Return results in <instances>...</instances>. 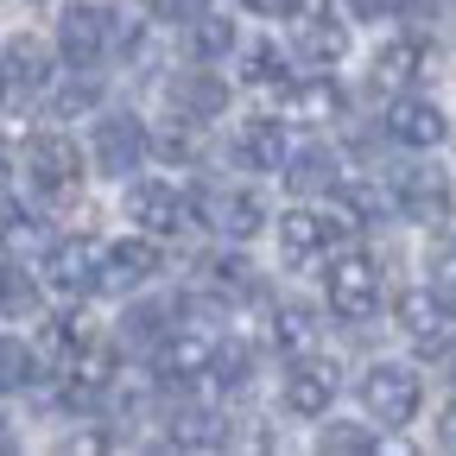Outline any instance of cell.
<instances>
[{"instance_id":"6da1fadb","label":"cell","mask_w":456,"mask_h":456,"mask_svg":"<svg viewBox=\"0 0 456 456\" xmlns=\"http://www.w3.org/2000/svg\"><path fill=\"white\" fill-rule=\"evenodd\" d=\"M399 330H406V342L419 355H450L456 349V305L450 292H437V285H412L406 298H399Z\"/></svg>"},{"instance_id":"7a4b0ae2","label":"cell","mask_w":456,"mask_h":456,"mask_svg":"<svg viewBox=\"0 0 456 456\" xmlns=\"http://www.w3.org/2000/svg\"><path fill=\"white\" fill-rule=\"evenodd\" d=\"M419 399H425L419 374H412V368H399V362H374V368L362 374V406H368L374 425H412Z\"/></svg>"},{"instance_id":"3957f363","label":"cell","mask_w":456,"mask_h":456,"mask_svg":"<svg viewBox=\"0 0 456 456\" xmlns=\"http://www.w3.org/2000/svg\"><path fill=\"white\" fill-rule=\"evenodd\" d=\"M349 235H355L349 216H330V209H311V203H298L292 216L279 222V241H285L292 260H323L336 248H349Z\"/></svg>"},{"instance_id":"277c9868","label":"cell","mask_w":456,"mask_h":456,"mask_svg":"<svg viewBox=\"0 0 456 456\" xmlns=\"http://www.w3.org/2000/svg\"><path fill=\"white\" fill-rule=\"evenodd\" d=\"M26 171H32V184H38L45 197H64V191L83 178V152H77L70 134L38 127V134L26 140Z\"/></svg>"},{"instance_id":"5b68a950","label":"cell","mask_w":456,"mask_h":456,"mask_svg":"<svg viewBox=\"0 0 456 456\" xmlns=\"http://www.w3.org/2000/svg\"><path fill=\"white\" fill-rule=\"evenodd\" d=\"M323 285H330V311L349 317V323H368L374 305H380V266L362 260V254H342V260L323 273Z\"/></svg>"},{"instance_id":"8992f818","label":"cell","mask_w":456,"mask_h":456,"mask_svg":"<svg viewBox=\"0 0 456 456\" xmlns=\"http://www.w3.org/2000/svg\"><path fill=\"white\" fill-rule=\"evenodd\" d=\"M127 216L140 222V235H184L191 228V197L171 184V178H146V184H134V197H127Z\"/></svg>"},{"instance_id":"52a82bcc","label":"cell","mask_w":456,"mask_h":456,"mask_svg":"<svg viewBox=\"0 0 456 456\" xmlns=\"http://www.w3.org/2000/svg\"><path fill=\"white\" fill-rule=\"evenodd\" d=\"M89 152H95V165L108 171V178H121V171H140V159L152 152V134L134 121V114H102Z\"/></svg>"},{"instance_id":"ba28073f","label":"cell","mask_w":456,"mask_h":456,"mask_svg":"<svg viewBox=\"0 0 456 456\" xmlns=\"http://www.w3.org/2000/svg\"><path fill=\"white\" fill-rule=\"evenodd\" d=\"M45 279L57 285V292H70V298L95 292V279H102V241H89V235L51 241L45 248Z\"/></svg>"},{"instance_id":"9c48e42d","label":"cell","mask_w":456,"mask_h":456,"mask_svg":"<svg viewBox=\"0 0 456 456\" xmlns=\"http://www.w3.org/2000/svg\"><path fill=\"white\" fill-rule=\"evenodd\" d=\"M387 140L412 146V152H431V146L450 140V114H444L437 102H425V95H399V102L387 108Z\"/></svg>"},{"instance_id":"30bf717a","label":"cell","mask_w":456,"mask_h":456,"mask_svg":"<svg viewBox=\"0 0 456 456\" xmlns=\"http://www.w3.org/2000/svg\"><path fill=\"white\" fill-rule=\"evenodd\" d=\"M108 38H114V13H102V7H70L64 20H57V51H64L77 70L102 64Z\"/></svg>"},{"instance_id":"8fae6325","label":"cell","mask_w":456,"mask_h":456,"mask_svg":"<svg viewBox=\"0 0 456 456\" xmlns=\"http://www.w3.org/2000/svg\"><path fill=\"white\" fill-rule=\"evenodd\" d=\"M393 209L399 216H412V222H437L450 209V184H444V171L431 165H406V171H393Z\"/></svg>"},{"instance_id":"7c38bea8","label":"cell","mask_w":456,"mask_h":456,"mask_svg":"<svg viewBox=\"0 0 456 456\" xmlns=\"http://www.w3.org/2000/svg\"><path fill=\"white\" fill-rule=\"evenodd\" d=\"M146 273H159V248L152 235H127V241H108L102 248V292H127V285H140Z\"/></svg>"},{"instance_id":"4fadbf2b","label":"cell","mask_w":456,"mask_h":456,"mask_svg":"<svg viewBox=\"0 0 456 456\" xmlns=\"http://www.w3.org/2000/svg\"><path fill=\"white\" fill-rule=\"evenodd\" d=\"M336 387H342L336 362H298L292 374H285V406H292L298 419H317V412H330Z\"/></svg>"},{"instance_id":"5bb4252c","label":"cell","mask_w":456,"mask_h":456,"mask_svg":"<svg viewBox=\"0 0 456 456\" xmlns=\"http://www.w3.org/2000/svg\"><path fill=\"white\" fill-rule=\"evenodd\" d=\"M152 368H159V380H178V387L197 380V374H209V336L171 323V336L152 349Z\"/></svg>"},{"instance_id":"9a60e30c","label":"cell","mask_w":456,"mask_h":456,"mask_svg":"<svg viewBox=\"0 0 456 456\" xmlns=\"http://www.w3.org/2000/svg\"><path fill=\"white\" fill-rule=\"evenodd\" d=\"M336 152L330 146H298V152H285V191H292L298 203H311V197H323V191H336Z\"/></svg>"},{"instance_id":"2e32d148","label":"cell","mask_w":456,"mask_h":456,"mask_svg":"<svg viewBox=\"0 0 456 456\" xmlns=\"http://www.w3.org/2000/svg\"><path fill=\"white\" fill-rule=\"evenodd\" d=\"M203 216H209V228H222L228 241H241V235H254V228L266 222V203L254 191H203Z\"/></svg>"},{"instance_id":"e0dca14e","label":"cell","mask_w":456,"mask_h":456,"mask_svg":"<svg viewBox=\"0 0 456 456\" xmlns=\"http://www.w3.org/2000/svg\"><path fill=\"white\" fill-rule=\"evenodd\" d=\"M298 57L311 70H330V64H342L349 57V26L342 20H330V13H311V20H298Z\"/></svg>"},{"instance_id":"ac0fdd59","label":"cell","mask_w":456,"mask_h":456,"mask_svg":"<svg viewBox=\"0 0 456 456\" xmlns=\"http://www.w3.org/2000/svg\"><path fill=\"white\" fill-rule=\"evenodd\" d=\"M171 102H178L184 121H216V114L228 108V83L216 70H184L178 83H171Z\"/></svg>"},{"instance_id":"d6986e66","label":"cell","mask_w":456,"mask_h":456,"mask_svg":"<svg viewBox=\"0 0 456 456\" xmlns=\"http://www.w3.org/2000/svg\"><path fill=\"white\" fill-rule=\"evenodd\" d=\"M203 285H209L216 298L235 305V298H254V292H260V273H254L241 254H209V260H203Z\"/></svg>"},{"instance_id":"ffe728a7","label":"cell","mask_w":456,"mask_h":456,"mask_svg":"<svg viewBox=\"0 0 456 456\" xmlns=\"http://www.w3.org/2000/svg\"><path fill=\"white\" fill-rule=\"evenodd\" d=\"M425 64H431V51H425L419 38H399V45H387V51L374 57V83H380V89H406L412 77H425Z\"/></svg>"},{"instance_id":"44dd1931","label":"cell","mask_w":456,"mask_h":456,"mask_svg":"<svg viewBox=\"0 0 456 456\" xmlns=\"http://www.w3.org/2000/svg\"><path fill=\"white\" fill-rule=\"evenodd\" d=\"M32 311H38V279H32L20 260H0V317L20 323V317H32Z\"/></svg>"},{"instance_id":"7402d4cb","label":"cell","mask_w":456,"mask_h":456,"mask_svg":"<svg viewBox=\"0 0 456 456\" xmlns=\"http://www.w3.org/2000/svg\"><path fill=\"white\" fill-rule=\"evenodd\" d=\"M171 336V305H134L127 317H121V342L127 349H159V342Z\"/></svg>"},{"instance_id":"603a6c76","label":"cell","mask_w":456,"mask_h":456,"mask_svg":"<svg viewBox=\"0 0 456 456\" xmlns=\"http://www.w3.org/2000/svg\"><path fill=\"white\" fill-rule=\"evenodd\" d=\"M273 342L285 355H305L311 342H317V311L311 305H279L273 311Z\"/></svg>"},{"instance_id":"cb8c5ba5","label":"cell","mask_w":456,"mask_h":456,"mask_svg":"<svg viewBox=\"0 0 456 456\" xmlns=\"http://www.w3.org/2000/svg\"><path fill=\"white\" fill-rule=\"evenodd\" d=\"M7 77H13V89H38L45 77H51V57H45V45L38 38H7Z\"/></svg>"},{"instance_id":"d4e9b609","label":"cell","mask_w":456,"mask_h":456,"mask_svg":"<svg viewBox=\"0 0 456 456\" xmlns=\"http://www.w3.org/2000/svg\"><path fill=\"white\" fill-rule=\"evenodd\" d=\"M248 374H254V349H248V342H216V349H209V380L222 393H241Z\"/></svg>"},{"instance_id":"484cf974","label":"cell","mask_w":456,"mask_h":456,"mask_svg":"<svg viewBox=\"0 0 456 456\" xmlns=\"http://www.w3.org/2000/svg\"><path fill=\"white\" fill-rule=\"evenodd\" d=\"M336 191L349 197V216H362V222H387L393 216V184H380V178H349V184L336 178Z\"/></svg>"},{"instance_id":"4316f807","label":"cell","mask_w":456,"mask_h":456,"mask_svg":"<svg viewBox=\"0 0 456 456\" xmlns=\"http://www.w3.org/2000/svg\"><path fill=\"white\" fill-rule=\"evenodd\" d=\"M102 399H108V419H121V425H134V419H140V412L152 406V380H140V374H127V380H114V374H108Z\"/></svg>"},{"instance_id":"83f0119b","label":"cell","mask_w":456,"mask_h":456,"mask_svg":"<svg viewBox=\"0 0 456 456\" xmlns=\"http://www.w3.org/2000/svg\"><path fill=\"white\" fill-rule=\"evenodd\" d=\"M241 159L260 165V171H279V165H285V134H279V121H248V134H241Z\"/></svg>"},{"instance_id":"f1b7e54d","label":"cell","mask_w":456,"mask_h":456,"mask_svg":"<svg viewBox=\"0 0 456 456\" xmlns=\"http://www.w3.org/2000/svg\"><path fill=\"white\" fill-rule=\"evenodd\" d=\"M171 444H178V450H216L222 444V419L216 412H178V419H171V431H165Z\"/></svg>"},{"instance_id":"f546056e","label":"cell","mask_w":456,"mask_h":456,"mask_svg":"<svg viewBox=\"0 0 456 456\" xmlns=\"http://www.w3.org/2000/svg\"><path fill=\"white\" fill-rule=\"evenodd\" d=\"M32 374H38L32 349H26L20 336H0V393H13V387H32Z\"/></svg>"},{"instance_id":"4dcf8cb0","label":"cell","mask_w":456,"mask_h":456,"mask_svg":"<svg viewBox=\"0 0 456 456\" xmlns=\"http://www.w3.org/2000/svg\"><path fill=\"white\" fill-rule=\"evenodd\" d=\"M228 45H235V26H228V20H216V13L191 20V51H197V64H216Z\"/></svg>"},{"instance_id":"1f68e13d","label":"cell","mask_w":456,"mask_h":456,"mask_svg":"<svg viewBox=\"0 0 456 456\" xmlns=\"http://www.w3.org/2000/svg\"><path fill=\"white\" fill-rule=\"evenodd\" d=\"M374 450V431L362 419H342V425H323V456H362Z\"/></svg>"},{"instance_id":"d6a6232c","label":"cell","mask_w":456,"mask_h":456,"mask_svg":"<svg viewBox=\"0 0 456 456\" xmlns=\"http://www.w3.org/2000/svg\"><path fill=\"white\" fill-rule=\"evenodd\" d=\"M292 108H298V114H317V121H330V114L342 108V95H336L330 77H317V83H298V89H292Z\"/></svg>"},{"instance_id":"836d02e7","label":"cell","mask_w":456,"mask_h":456,"mask_svg":"<svg viewBox=\"0 0 456 456\" xmlns=\"http://www.w3.org/2000/svg\"><path fill=\"white\" fill-rule=\"evenodd\" d=\"M248 83H285V51H279V45L260 38V45L248 51Z\"/></svg>"},{"instance_id":"e575fe53","label":"cell","mask_w":456,"mask_h":456,"mask_svg":"<svg viewBox=\"0 0 456 456\" xmlns=\"http://www.w3.org/2000/svg\"><path fill=\"white\" fill-rule=\"evenodd\" d=\"M431 279H437V292H456V235H444L431 248Z\"/></svg>"},{"instance_id":"d590c367","label":"cell","mask_w":456,"mask_h":456,"mask_svg":"<svg viewBox=\"0 0 456 456\" xmlns=\"http://www.w3.org/2000/svg\"><path fill=\"white\" fill-rule=\"evenodd\" d=\"M209 13V0H152V20H171V26H191Z\"/></svg>"},{"instance_id":"8d00e7d4","label":"cell","mask_w":456,"mask_h":456,"mask_svg":"<svg viewBox=\"0 0 456 456\" xmlns=\"http://www.w3.org/2000/svg\"><path fill=\"white\" fill-rule=\"evenodd\" d=\"M95 108V83H64V89H57V114H89Z\"/></svg>"},{"instance_id":"74e56055","label":"cell","mask_w":456,"mask_h":456,"mask_svg":"<svg viewBox=\"0 0 456 456\" xmlns=\"http://www.w3.org/2000/svg\"><path fill=\"white\" fill-rule=\"evenodd\" d=\"M399 7H406V0H349V13H355V20H393Z\"/></svg>"},{"instance_id":"f35d334b","label":"cell","mask_w":456,"mask_h":456,"mask_svg":"<svg viewBox=\"0 0 456 456\" xmlns=\"http://www.w3.org/2000/svg\"><path fill=\"white\" fill-rule=\"evenodd\" d=\"M248 7H254L260 20H292V13L305 7V0H248Z\"/></svg>"},{"instance_id":"ab89813d","label":"cell","mask_w":456,"mask_h":456,"mask_svg":"<svg viewBox=\"0 0 456 456\" xmlns=\"http://www.w3.org/2000/svg\"><path fill=\"white\" fill-rule=\"evenodd\" d=\"M437 444H444V450H456V406L444 412V425H437Z\"/></svg>"},{"instance_id":"60d3db41","label":"cell","mask_w":456,"mask_h":456,"mask_svg":"<svg viewBox=\"0 0 456 456\" xmlns=\"http://www.w3.org/2000/svg\"><path fill=\"white\" fill-rule=\"evenodd\" d=\"M7 178H13V152H7V140H0V191H7Z\"/></svg>"},{"instance_id":"b9f144b4","label":"cell","mask_w":456,"mask_h":456,"mask_svg":"<svg viewBox=\"0 0 456 456\" xmlns=\"http://www.w3.org/2000/svg\"><path fill=\"white\" fill-rule=\"evenodd\" d=\"M0 437H7V412H0Z\"/></svg>"}]
</instances>
